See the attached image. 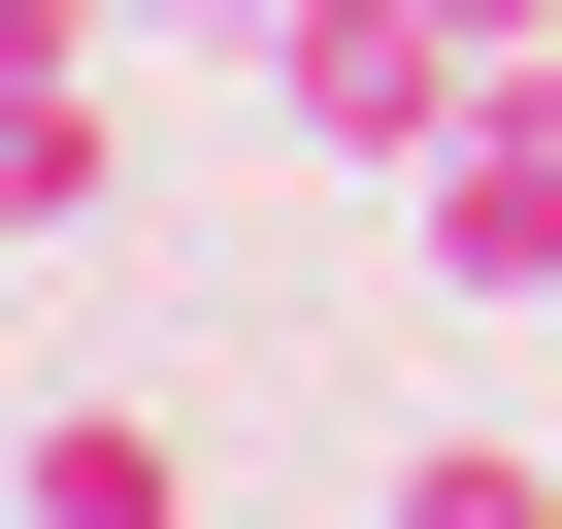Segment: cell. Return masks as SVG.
Segmentation results:
<instances>
[{
  "label": "cell",
  "instance_id": "cell-6",
  "mask_svg": "<svg viewBox=\"0 0 562 529\" xmlns=\"http://www.w3.org/2000/svg\"><path fill=\"white\" fill-rule=\"evenodd\" d=\"M529 331H562V299H529Z\"/></svg>",
  "mask_w": 562,
  "mask_h": 529
},
{
  "label": "cell",
  "instance_id": "cell-3",
  "mask_svg": "<svg viewBox=\"0 0 562 529\" xmlns=\"http://www.w3.org/2000/svg\"><path fill=\"white\" fill-rule=\"evenodd\" d=\"M67 232H133V100L0 34V264H67Z\"/></svg>",
  "mask_w": 562,
  "mask_h": 529
},
{
  "label": "cell",
  "instance_id": "cell-1",
  "mask_svg": "<svg viewBox=\"0 0 562 529\" xmlns=\"http://www.w3.org/2000/svg\"><path fill=\"white\" fill-rule=\"evenodd\" d=\"M463 100H496V34H463V0H265V133H299V166H364V199H397Z\"/></svg>",
  "mask_w": 562,
  "mask_h": 529
},
{
  "label": "cell",
  "instance_id": "cell-5",
  "mask_svg": "<svg viewBox=\"0 0 562 529\" xmlns=\"http://www.w3.org/2000/svg\"><path fill=\"white\" fill-rule=\"evenodd\" d=\"M34 67H166V34H232V0H0Z\"/></svg>",
  "mask_w": 562,
  "mask_h": 529
},
{
  "label": "cell",
  "instance_id": "cell-4",
  "mask_svg": "<svg viewBox=\"0 0 562 529\" xmlns=\"http://www.w3.org/2000/svg\"><path fill=\"white\" fill-rule=\"evenodd\" d=\"M0 496H34V529H199V430H166V397H34Z\"/></svg>",
  "mask_w": 562,
  "mask_h": 529
},
{
  "label": "cell",
  "instance_id": "cell-2",
  "mask_svg": "<svg viewBox=\"0 0 562 529\" xmlns=\"http://www.w3.org/2000/svg\"><path fill=\"white\" fill-rule=\"evenodd\" d=\"M397 264H430V299H562V34H529L430 166H397Z\"/></svg>",
  "mask_w": 562,
  "mask_h": 529
}]
</instances>
